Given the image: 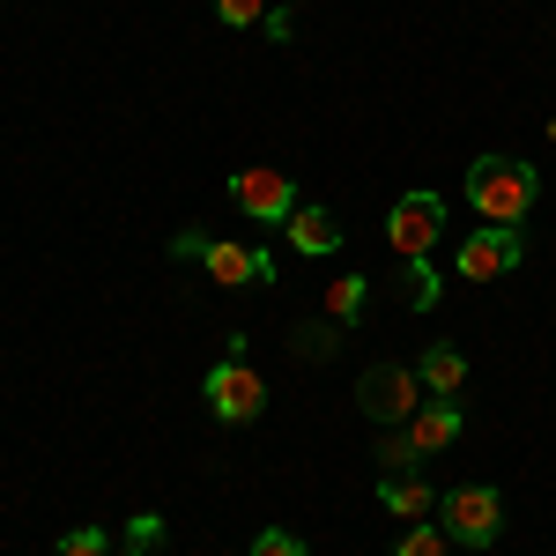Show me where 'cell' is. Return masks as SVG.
I'll use <instances>...</instances> for the list:
<instances>
[{"mask_svg":"<svg viewBox=\"0 0 556 556\" xmlns=\"http://www.w3.org/2000/svg\"><path fill=\"white\" fill-rule=\"evenodd\" d=\"M201 556H208V549H201Z\"/></svg>","mask_w":556,"mask_h":556,"instance_id":"603a6c76","label":"cell"},{"mask_svg":"<svg viewBox=\"0 0 556 556\" xmlns=\"http://www.w3.org/2000/svg\"><path fill=\"white\" fill-rule=\"evenodd\" d=\"M438 527L453 534V549H497V534H505V497H497L490 482H460V490L438 497Z\"/></svg>","mask_w":556,"mask_h":556,"instance_id":"3957f363","label":"cell"},{"mask_svg":"<svg viewBox=\"0 0 556 556\" xmlns=\"http://www.w3.org/2000/svg\"><path fill=\"white\" fill-rule=\"evenodd\" d=\"M290 342H298V356H319V364H327V356L342 349V327H334V319H304Z\"/></svg>","mask_w":556,"mask_h":556,"instance_id":"5bb4252c","label":"cell"},{"mask_svg":"<svg viewBox=\"0 0 556 556\" xmlns=\"http://www.w3.org/2000/svg\"><path fill=\"white\" fill-rule=\"evenodd\" d=\"M401 430H408V445H416L424 460H438V453H445V445L468 430V416H460V401H424V408H416Z\"/></svg>","mask_w":556,"mask_h":556,"instance_id":"9c48e42d","label":"cell"},{"mask_svg":"<svg viewBox=\"0 0 556 556\" xmlns=\"http://www.w3.org/2000/svg\"><path fill=\"white\" fill-rule=\"evenodd\" d=\"M245 556H304V534H290V527H260Z\"/></svg>","mask_w":556,"mask_h":556,"instance_id":"ffe728a7","label":"cell"},{"mask_svg":"<svg viewBox=\"0 0 556 556\" xmlns=\"http://www.w3.org/2000/svg\"><path fill=\"white\" fill-rule=\"evenodd\" d=\"M408 304H416V312L438 304V260H408Z\"/></svg>","mask_w":556,"mask_h":556,"instance_id":"ac0fdd59","label":"cell"},{"mask_svg":"<svg viewBox=\"0 0 556 556\" xmlns=\"http://www.w3.org/2000/svg\"><path fill=\"white\" fill-rule=\"evenodd\" d=\"M156 542H164V513H134L127 519V556H149Z\"/></svg>","mask_w":556,"mask_h":556,"instance_id":"d6986e66","label":"cell"},{"mask_svg":"<svg viewBox=\"0 0 556 556\" xmlns=\"http://www.w3.org/2000/svg\"><path fill=\"white\" fill-rule=\"evenodd\" d=\"M201 267H208V282H223V290H267L275 282V253L267 245H245V238H208L201 245Z\"/></svg>","mask_w":556,"mask_h":556,"instance_id":"ba28073f","label":"cell"},{"mask_svg":"<svg viewBox=\"0 0 556 556\" xmlns=\"http://www.w3.org/2000/svg\"><path fill=\"white\" fill-rule=\"evenodd\" d=\"M60 556H112V534L104 527H75V534H60Z\"/></svg>","mask_w":556,"mask_h":556,"instance_id":"44dd1931","label":"cell"},{"mask_svg":"<svg viewBox=\"0 0 556 556\" xmlns=\"http://www.w3.org/2000/svg\"><path fill=\"white\" fill-rule=\"evenodd\" d=\"M215 23H230V30H253V23H267V8L275 0H208Z\"/></svg>","mask_w":556,"mask_h":556,"instance_id":"e0dca14e","label":"cell"},{"mask_svg":"<svg viewBox=\"0 0 556 556\" xmlns=\"http://www.w3.org/2000/svg\"><path fill=\"white\" fill-rule=\"evenodd\" d=\"M416 379H424L430 401H453V393L468 386V356H460L453 342H430L424 356H416Z\"/></svg>","mask_w":556,"mask_h":556,"instance_id":"7c38bea8","label":"cell"},{"mask_svg":"<svg viewBox=\"0 0 556 556\" xmlns=\"http://www.w3.org/2000/svg\"><path fill=\"white\" fill-rule=\"evenodd\" d=\"M356 408L371 416V424H408L416 408H424V379H416V364H371L364 379H356Z\"/></svg>","mask_w":556,"mask_h":556,"instance_id":"277c9868","label":"cell"},{"mask_svg":"<svg viewBox=\"0 0 556 556\" xmlns=\"http://www.w3.org/2000/svg\"><path fill=\"white\" fill-rule=\"evenodd\" d=\"M230 201H238V215H253V223H290V208H298V178L275 172V164H245V172L230 178Z\"/></svg>","mask_w":556,"mask_h":556,"instance_id":"8992f818","label":"cell"},{"mask_svg":"<svg viewBox=\"0 0 556 556\" xmlns=\"http://www.w3.org/2000/svg\"><path fill=\"white\" fill-rule=\"evenodd\" d=\"M364 304H371V275H334V282H327V319H334L342 334L364 319Z\"/></svg>","mask_w":556,"mask_h":556,"instance_id":"4fadbf2b","label":"cell"},{"mask_svg":"<svg viewBox=\"0 0 556 556\" xmlns=\"http://www.w3.org/2000/svg\"><path fill=\"white\" fill-rule=\"evenodd\" d=\"M527 245H519V223H475L468 238H460V275L468 282H497V275H513Z\"/></svg>","mask_w":556,"mask_h":556,"instance_id":"52a82bcc","label":"cell"},{"mask_svg":"<svg viewBox=\"0 0 556 556\" xmlns=\"http://www.w3.org/2000/svg\"><path fill=\"white\" fill-rule=\"evenodd\" d=\"M282 8H304V0H282Z\"/></svg>","mask_w":556,"mask_h":556,"instance_id":"7402d4cb","label":"cell"},{"mask_svg":"<svg viewBox=\"0 0 556 556\" xmlns=\"http://www.w3.org/2000/svg\"><path fill=\"white\" fill-rule=\"evenodd\" d=\"M379 513H393V519H408V527H416V519L438 513V490H430L416 468H408V475H379Z\"/></svg>","mask_w":556,"mask_h":556,"instance_id":"30bf717a","label":"cell"},{"mask_svg":"<svg viewBox=\"0 0 556 556\" xmlns=\"http://www.w3.org/2000/svg\"><path fill=\"white\" fill-rule=\"evenodd\" d=\"M445 549H453V534H445V527H430V519H416V527L393 542V556H445Z\"/></svg>","mask_w":556,"mask_h":556,"instance_id":"2e32d148","label":"cell"},{"mask_svg":"<svg viewBox=\"0 0 556 556\" xmlns=\"http://www.w3.org/2000/svg\"><path fill=\"white\" fill-rule=\"evenodd\" d=\"M534 193H542V178L519 156H475L468 164V208L482 223H519V215L534 208Z\"/></svg>","mask_w":556,"mask_h":556,"instance_id":"6da1fadb","label":"cell"},{"mask_svg":"<svg viewBox=\"0 0 556 556\" xmlns=\"http://www.w3.org/2000/svg\"><path fill=\"white\" fill-rule=\"evenodd\" d=\"M282 238H290V245H298L304 260H319V253H342V223H334V215L327 208H290V223H282Z\"/></svg>","mask_w":556,"mask_h":556,"instance_id":"8fae6325","label":"cell"},{"mask_svg":"<svg viewBox=\"0 0 556 556\" xmlns=\"http://www.w3.org/2000/svg\"><path fill=\"white\" fill-rule=\"evenodd\" d=\"M438 230H445V201L438 193H401L393 201V215H386V245L401 260H438Z\"/></svg>","mask_w":556,"mask_h":556,"instance_id":"5b68a950","label":"cell"},{"mask_svg":"<svg viewBox=\"0 0 556 556\" xmlns=\"http://www.w3.org/2000/svg\"><path fill=\"white\" fill-rule=\"evenodd\" d=\"M549 556H556V549H549Z\"/></svg>","mask_w":556,"mask_h":556,"instance_id":"cb8c5ba5","label":"cell"},{"mask_svg":"<svg viewBox=\"0 0 556 556\" xmlns=\"http://www.w3.org/2000/svg\"><path fill=\"white\" fill-rule=\"evenodd\" d=\"M408 468H424V453L408 445V430L393 424V430L379 438V475H408Z\"/></svg>","mask_w":556,"mask_h":556,"instance_id":"9a60e30c","label":"cell"},{"mask_svg":"<svg viewBox=\"0 0 556 556\" xmlns=\"http://www.w3.org/2000/svg\"><path fill=\"white\" fill-rule=\"evenodd\" d=\"M208 408L223 416V424H260V408H267V379L253 371V356H245V334H230L223 342V356L208 364Z\"/></svg>","mask_w":556,"mask_h":556,"instance_id":"7a4b0ae2","label":"cell"}]
</instances>
